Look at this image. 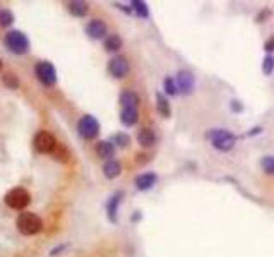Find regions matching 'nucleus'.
Masks as SVG:
<instances>
[{
	"mask_svg": "<svg viewBox=\"0 0 274 257\" xmlns=\"http://www.w3.org/2000/svg\"><path fill=\"white\" fill-rule=\"evenodd\" d=\"M207 139L211 141L214 149H218V151H221V153L231 151L236 144V138L230 131H225V128H214V131H209L207 132Z\"/></svg>",
	"mask_w": 274,
	"mask_h": 257,
	"instance_id": "f257e3e1",
	"label": "nucleus"
},
{
	"mask_svg": "<svg viewBox=\"0 0 274 257\" xmlns=\"http://www.w3.org/2000/svg\"><path fill=\"white\" fill-rule=\"evenodd\" d=\"M4 43H6V47L11 50V52H14L16 55H24V53L30 52V40H28V36L24 35L23 31H9L6 35V38H4Z\"/></svg>",
	"mask_w": 274,
	"mask_h": 257,
	"instance_id": "f03ea898",
	"label": "nucleus"
},
{
	"mask_svg": "<svg viewBox=\"0 0 274 257\" xmlns=\"http://www.w3.org/2000/svg\"><path fill=\"white\" fill-rule=\"evenodd\" d=\"M16 226L23 235H36L43 228V221L35 213H21L16 221Z\"/></svg>",
	"mask_w": 274,
	"mask_h": 257,
	"instance_id": "7ed1b4c3",
	"label": "nucleus"
},
{
	"mask_svg": "<svg viewBox=\"0 0 274 257\" xmlns=\"http://www.w3.org/2000/svg\"><path fill=\"white\" fill-rule=\"evenodd\" d=\"M4 201H6V204L12 209H24L31 202V196L26 189L16 187L6 194V199H4Z\"/></svg>",
	"mask_w": 274,
	"mask_h": 257,
	"instance_id": "20e7f679",
	"label": "nucleus"
},
{
	"mask_svg": "<svg viewBox=\"0 0 274 257\" xmlns=\"http://www.w3.org/2000/svg\"><path fill=\"white\" fill-rule=\"evenodd\" d=\"M35 74L38 81L45 86H53L57 82V70L47 60H41L35 65Z\"/></svg>",
	"mask_w": 274,
	"mask_h": 257,
	"instance_id": "39448f33",
	"label": "nucleus"
},
{
	"mask_svg": "<svg viewBox=\"0 0 274 257\" xmlns=\"http://www.w3.org/2000/svg\"><path fill=\"white\" fill-rule=\"evenodd\" d=\"M77 131L82 139H94L99 134V122L93 115H84L79 120Z\"/></svg>",
	"mask_w": 274,
	"mask_h": 257,
	"instance_id": "423d86ee",
	"label": "nucleus"
},
{
	"mask_svg": "<svg viewBox=\"0 0 274 257\" xmlns=\"http://www.w3.org/2000/svg\"><path fill=\"white\" fill-rule=\"evenodd\" d=\"M35 148L38 149L40 153H52L55 151L57 148V139L53 138L50 132L40 131L38 134L35 136Z\"/></svg>",
	"mask_w": 274,
	"mask_h": 257,
	"instance_id": "0eeeda50",
	"label": "nucleus"
},
{
	"mask_svg": "<svg viewBox=\"0 0 274 257\" xmlns=\"http://www.w3.org/2000/svg\"><path fill=\"white\" fill-rule=\"evenodd\" d=\"M128 62L125 57H113V59L110 60V64H108V70H110V74L113 77H117V79H123V77L128 74Z\"/></svg>",
	"mask_w": 274,
	"mask_h": 257,
	"instance_id": "6e6552de",
	"label": "nucleus"
},
{
	"mask_svg": "<svg viewBox=\"0 0 274 257\" xmlns=\"http://www.w3.org/2000/svg\"><path fill=\"white\" fill-rule=\"evenodd\" d=\"M194 84H196V81H194L192 72H189V70H180V72L177 74V88L182 91V94L192 93Z\"/></svg>",
	"mask_w": 274,
	"mask_h": 257,
	"instance_id": "1a4fd4ad",
	"label": "nucleus"
},
{
	"mask_svg": "<svg viewBox=\"0 0 274 257\" xmlns=\"http://www.w3.org/2000/svg\"><path fill=\"white\" fill-rule=\"evenodd\" d=\"M86 33L89 35V38L99 40L106 35V24L103 23L101 19H93V21H89L88 26H86Z\"/></svg>",
	"mask_w": 274,
	"mask_h": 257,
	"instance_id": "9d476101",
	"label": "nucleus"
},
{
	"mask_svg": "<svg viewBox=\"0 0 274 257\" xmlns=\"http://www.w3.org/2000/svg\"><path fill=\"white\" fill-rule=\"evenodd\" d=\"M156 180H158V177L153 172L143 173V175H139L135 178V187L139 190H149L156 184Z\"/></svg>",
	"mask_w": 274,
	"mask_h": 257,
	"instance_id": "9b49d317",
	"label": "nucleus"
},
{
	"mask_svg": "<svg viewBox=\"0 0 274 257\" xmlns=\"http://www.w3.org/2000/svg\"><path fill=\"white\" fill-rule=\"evenodd\" d=\"M96 153L99 155V158L110 161L111 158H113V155H115L113 143H110V141H99V143L96 144Z\"/></svg>",
	"mask_w": 274,
	"mask_h": 257,
	"instance_id": "f8f14e48",
	"label": "nucleus"
},
{
	"mask_svg": "<svg viewBox=\"0 0 274 257\" xmlns=\"http://www.w3.org/2000/svg\"><path fill=\"white\" fill-rule=\"evenodd\" d=\"M120 173H122V165H120L117 160H110L103 165V175H105L108 180L117 178Z\"/></svg>",
	"mask_w": 274,
	"mask_h": 257,
	"instance_id": "ddd939ff",
	"label": "nucleus"
},
{
	"mask_svg": "<svg viewBox=\"0 0 274 257\" xmlns=\"http://www.w3.org/2000/svg\"><path fill=\"white\" fill-rule=\"evenodd\" d=\"M69 12L76 18H84L86 14L89 12V6L88 2H82V0H72V2L67 4Z\"/></svg>",
	"mask_w": 274,
	"mask_h": 257,
	"instance_id": "4468645a",
	"label": "nucleus"
},
{
	"mask_svg": "<svg viewBox=\"0 0 274 257\" xmlns=\"http://www.w3.org/2000/svg\"><path fill=\"white\" fill-rule=\"evenodd\" d=\"M137 143H139L141 146H144V148L155 146V143H156L155 132H153L151 128H141L139 134H137Z\"/></svg>",
	"mask_w": 274,
	"mask_h": 257,
	"instance_id": "2eb2a0df",
	"label": "nucleus"
},
{
	"mask_svg": "<svg viewBox=\"0 0 274 257\" xmlns=\"http://www.w3.org/2000/svg\"><path fill=\"white\" fill-rule=\"evenodd\" d=\"M137 120H139V111H137V108H123L122 113H120V122L125 127L135 125Z\"/></svg>",
	"mask_w": 274,
	"mask_h": 257,
	"instance_id": "dca6fc26",
	"label": "nucleus"
},
{
	"mask_svg": "<svg viewBox=\"0 0 274 257\" xmlns=\"http://www.w3.org/2000/svg\"><path fill=\"white\" fill-rule=\"evenodd\" d=\"M120 103H122L123 108H137L139 96H137V93H134V91H123L120 94Z\"/></svg>",
	"mask_w": 274,
	"mask_h": 257,
	"instance_id": "f3484780",
	"label": "nucleus"
},
{
	"mask_svg": "<svg viewBox=\"0 0 274 257\" xmlns=\"http://www.w3.org/2000/svg\"><path fill=\"white\" fill-rule=\"evenodd\" d=\"M120 199H122V192H117L110 197V201H108L106 211H108V218H110V221H117V211H118Z\"/></svg>",
	"mask_w": 274,
	"mask_h": 257,
	"instance_id": "a211bd4d",
	"label": "nucleus"
},
{
	"mask_svg": "<svg viewBox=\"0 0 274 257\" xmlns=\"http://www.w3.org/2000/svg\"><path fill=\"white\" fill-rule=\"evenodd\" d=\"M156 108H158V111H160L161 117H165V118H168L170 115H172V108H170L168 99L165 98L161 93L156 94Z\"/></svg>",
	"mask_w": 274,
	"mask_h": 257,
	"instance_id": "6ab92c4d",
	"label": "nucleus"
},
{
	"mask_svg": "<svg viewBox=\"0 0 274 257\" xmlns=\"http://www.w3.org/2000/svg\"><path fill=\"white\" fill-rule=\"evenodd\" d=\"M105 48L108 52H117V50L122 48V38L118 35H110L105 40Z\"/></svg>",
	"mask_w": 274,
	"mask_h": 257,
	"instance_id": "aec40b11",
	"label": "nucleus"
},
{
	"mask_svg": "<svg viewBox=\"0 0 274 257\" xmlns=\"http://www.w3.org/2000/svg\"><path fill=\"white\" fill-rule=\"evenodd\" d=\"M130 6H132V12H135L139 18H148V16H149L146 2H139V0H134Z\"/></svg>",
	"mask_w": 274,
	"mask_h": 257,
	"instance_id": "412c9836",
	"label": "nucleus"
},
{
	"mask_svg": "<svg viewBox=\"0 0 274 257\" xmlns=\"http://www.w3.org/2000/svg\"><path fill=\"white\" fill-rule=\"evenodd\" d=\"M2 81H4V84H6V88H9V89H18L21 86L18 76H14V74H11V72L6 74V76L2 77Z\"/></svg>",
	"mask_w": 274,
	"mask_h": 257,
	"instance_id": "4be33fe9",
	"label": "nucleus"
},
{
	"mask_svg": "<svg viewBox=\"0 0 274 257\" xmlns=\"http://www.w3.org/2000/svg\"><path fill=\"white\" fill-rule=\"evenodd\" d=\"M12 23H14V14H12L11 11H7V9L0 11V26L7 28V26H11Z\"/></svg>",
	"mask_w": 274,
	"mask_h": 257,
	"instance_id": "5701e85b",
	"label": "nucleus"
},
{
	"mask_svg": "<svg viewBox=\"0 0 274 257\" xmlns=\"http://www.w3.org/2000/svg\"><path fill=\"white\" fill-rule=\"evenodd\" d=\"M260 165H262L265 173H269V175L274 173V156H265V158H262V161H260Z\"/></svg>",
	"mask_w": 274,
	"mask_h": 257,
	"instance_id": "b1692460",
	"label": "nucleus"
},
{
	"mask_svg": "<svg viewBox=\"0 0 274 257\" xmlns=\"http://www.w3.org/2000/svg\"><path fill=\"white\" fill-rule=\"evenodd\" d=\"M163 84H165V91H167V93L170 94V96H175V94L178 93V88H177L175 81H173L172 77H167Z\"/></svg>",
	"mask_w": 274,
	"mask_h": 257,
	"instance_id": "393cba45",
	"label": "nucleus"
},
{
	"mask_svg": "<svg viewBox=\"0 0 274 257\" xmlns=\"http://www.w3.org/2000/svg\"><path fill=\"white\" fill-rule=\"evenodd\" d=\"M111 143L117 144V146H120V148H125V146H128L130 139H128L127 134H115L113 139H111Z\"/></svg>",
	"mask_w": 274,
	"mask_h": 257,
	"instance_id": "a878e982",
	"label": "nucleus"
},
{
	"mask_svg": "<svg viewBox=\"0 0 274 257\" xmlns=\"http://www.w3.org/2000/svg\"><path fill=\"white\" fill-rule=\"evenodd\" d=\"M272 69H274V59H272L271 55H267L264 59V62H262V70H264L265 76H271Z\"/></svg>",
	"mask_w": 274,
	"mask_h": 257,
	"instance_id": "bb28decb",
	"label": "nucleus"
},
{
	"mask_svg": "<svg viewBox=\"0 0 274 257\" xmlns=\"http://www.w3.org/2000/svg\"><path fill=\"white\" fill-rule=\"evenodd\" d=\"M264 48L267 50V52H272V50H274V36H271V38H269L267 41H265Z\"/></svg>",
	"mask_w": 274,
	"mask_h": 257,
	"instance_id": "cd10ccee",
	"label": "nucleus"
},
{
	"mask_svg": "<svg viewBox=\"0 0 274 257\" xmlns=\"http://www.w3.org/2000/svg\"><path fill=\"white\" fill-rule=\"evenodd\" d=\"M65 247H67V245H59V247L52 248V250H50V255H57V254H59V252H62V250H64Z\"/></svg>",
	"mask_w": 274,
	"mask_h": 257,
	"instance_id": "c85d7f7f",
	"label": "nucleus"
},
{
	"mask_svg": "<svg viewBox=\"0 0 274 257\" xmlns=\"http://www.w3.org/2000/svg\"><path fill=\"white\" fill-rule=\"evenodd\" d=\"M0 69H2V60H0Z\"/></svg>",
	"mask_w": 274,
	"mask_h": 257,
	"instance_id": "c756f323",
	"label": "nucleus"
}]
</instances>
